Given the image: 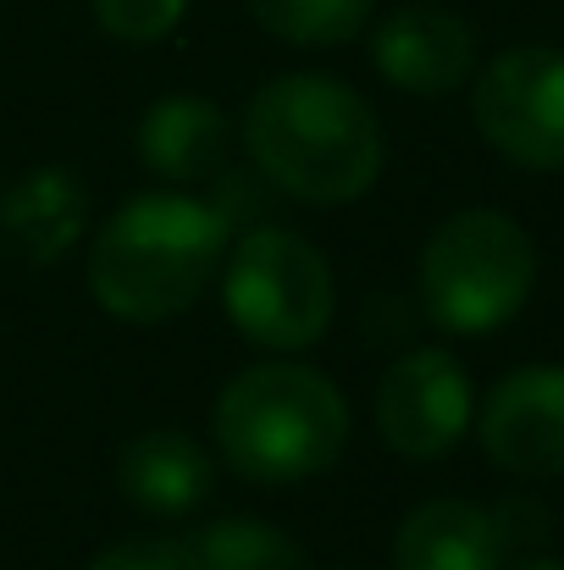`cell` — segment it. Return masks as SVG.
<instances>
[{
	"label": "cell",
	"mask_w": 564,
	"mask_h": 570,
	"mask_svg": "<svg viewBox=\"0 0 564 570\" xmlns=\"http://www.w3.org/2000/svg\"><path fill=\"white\" fill-rule=\"evenodd\" d=\"M238 139L255 173L299 205H355L376 189L387 139L372 100L333 72H283L244 106Z\"/></svg>",
	"instance_id": "1"
},
{
	"label": "cell",
	"mask_w": 564,
	"mask_h": 570,
	"mask_svg": "<svg viewBox=\"0 0 564 570\" xmlns=\"http://www.w3.org/2000/svg\"><path fill=\"white\" fill-rule=\"evenodd\" d=\"M232 238L227 216L184 189L122 199L89 244V294L128 327H161L194 311L221 277Z\"/></svg>",
	"instance_id": "2"
},
{
	"label": "cell",
	"mask_w": 564,
	"mask_h": 570,
	"mask_svg": "<svg viewBox=\"0 0 564 570\" xmlns=\"http://www.w3.org/2000/svg\"><path fill=\"white\" fill-rule=\"evenodd\" d=\"M210 432L232 476L255 488H294L344 460L355 415L327 372L277 355L244 366L216 393Z\"/></svg>",
	"instance_id": "3"
},
{
	"label": "cell",
	"mask_w": 564,
	"mask_h": 570,
	"mask_svg": "<svg viewBox=\"0 0 564 570\" xmlns=\"http://www.w3.org/2000/svg\"><path fill=\"white\" fill-rule=\"evenodd\" d=\"M415 288H420V311L443 333L454 338L498 333L526 311L537 288V238L493 205L454 210L420 244Z\"/></svg>",
	"instance_id": "4"
},
{
	"label": "cell",
	"mask_w": 564,
	"mask_h": 570,
	"mask_svg": "<svg viewBox=\"0 0 564 570\" xmlns=\"http://www.w3.org/2000/svg\"><path fill=\"white\" fill-rule=\"evenodd\" d=\"M227 322L271 355H305L338 316V283L327 255L294 227H255L221 261Z\"/></svg>",
	"instance_id": "5"
},
{
	"label": "cell",
	"mask_w": 564,
	"mask_h": 570,
	"mask_svg": "<svg viewBox=\"0 0 564 570\" xmlns=\"http://www.w3.org/2000/svg\"><path fill=\"white\" fill-rule=\"evenodd\" d=\"M476 134L526 173H564V50L515 45L471 78Z\"/></svg>",
	"instance_id": "6"
},
{
	"label": "cell",
	"mask_w": 564,
	"mask_h": 570,
	"mask_svg": "<svg viewBox=\"0 0 564 570\" xmlns=\"http://www.w3.org/2000/svg\"><path fill=\"white\" fill-rule=\"evenodd\" d=\"M471 421H476L471 372L437 344L404 350L376 382V432L404 460L454 454L465 443Z\"/></svg>",
	"instance_id": "7"
},
{
	"label": "cell",
	"mask_w": 564,
	"mask_h": 570,
	"mask_svg": "<svg viewBox=\"0 0 564 570\" xmlns=\"http://www.w3.org/2000/svg\"><path fill=\"white\" fill-rule=\"evenodd\" d=\"M482 454L509 476H564V366H515L476 410Z\"/></svg>",
	"instance_id": "8"
},
{
	"label": "cell",
	"mask_w": 564,
	"mask_h": 570,
	"mask_svg": "<svg viewBox=\"0 0 564 570\" xmlns=\"http://www.w3.org/2000/svg\"><path fill=\"white\" fill-rule=\"evenodd\" d=\"M372 61L393 89L437 100L476 78V28L448 6L409 0L376 22Z\"/></svg>",
	"instance_id": "9"
},
{
	"label": "cell",
	"mask_w": 564,
	"mask_h": 570,
	"mask_svg": "<svg viewBox=\"0 0 564 570\" xmlns=\"http://www.w3.org/2000/svg\"><path fill=\"white\" fill-rule=\"evenodd\" d=\"M232 117L205 100V95H161L139 117V161L167 184V189H194L221 178L232 156Z\"/></svg>",
	"instance_id": "10"
},
{
	"label": "cell",
	"mask_w": 564,
	"mask_h": 570,
	"mask_svg": "<svg viewBox=\"0 0 564 570\" xmlns=\"http://www.w3.org/2000/svg\"><path fill=\"white\" fill-rule=\"evenodd\" d=\"M117 488L145 515H194L216 488V460L199 438H188L178 426H150L122 443Z\"/></svg>",
	"instance_id": "11"
},
{
	"label": "cell",
	"mask_w": 564,
	"mask_h": 570,
	"mask_svg": "<svg viewBox=\"0 0 564 570\" xmlns=\"http://www.w3.org/2000/svg\"><path fill=\"white\" fill-rule=\"evenodd\" d=\"M504 532L487 504L426 499L393 532V570H504Z\"/></svg>",
	"instance_id": "12"
},
{
	"label": "cell",
	"mask_w": 564,
	"mask_h": 570,
	"mask_svg": "<svg viewBox=\"0 0 564 570\" xmlns=\"http://www.w3.org/2000/svg\"><path fill=\"white\" fill-rule=\"evenodd\" d=\"M83 216L89 189L67 167H33L0 194V238L33 266L61 261L83 238Z\"/></svg>",
	"instance_id": "13"
},
{
	"label": "cell",
	"mask_w": 564,
	"mask_h": 570,
	"mask_svg": "<svg viewBox=\"0 0 564 570\" xmlns=\"http://www.w3.org/2000/svg\"><path fill=\"white\" fill-rule=\"evenodd\" d=\"M194 570H310V554L260 515H221L188 538Z\"/></svg>",
	"instance_id": "14"
},
{
	"label": "cell",
	"mask_w": 564,
	"mask_h": 570,
	"mask_svg": "<svg viewBox=\"0 0 564 570\" xmlns=\"http://www.w3.org/2000/svg\"><path fill=\"white\" fill-rule=\"evenodd\" d=\"M244 6L266 33H277L283 45H305V50L349 45L376 11V0H244Z\"/></svg>",
	"instance_id": "15"
},
{
	"label": "cell",
	"mask_w": 564,
	"mask_h": 570,
	"mask_svg": "<svg viewBox=\"0 0 564 570\" xmlns=\"http://www.w3.org/2000/svg\"><path fill=\"white\" fill-rule=\"evenodd\" d=\"M188 0H95V22L117 45H161L184 22Z\"/></svg>",
	"instance_id": "16"
},
{
	"label": "cell",
	"mask_w": 564,
	"mask_h": 570,
	"mask_svg": "<svg viewBox=\"0 0 564 570\" xmlns=\"http://www.w3.org/2000/svg\"><path fill=\"white\" fill-rule=\"evenodd\" d=\"M83 570H194V560H188V543L128 538V543H111L106 554H95Z\"/></svg>",
	"instance_id": "17"
},
{
	"label": "cell",
	"mask_w": 564,
	"mask_h": 570,
	"mask_svg": "<svg viewBox=\"0 0 564 570\" xmlns=\"http://www.w3.org/2000/svg\"><path fill=\"white\" fill-rule=\"evenodd\" d=\"M515 570H564L560 560H526V566H515Z\"/></svg>",
	"instance_id": "18"
}]
</instances>
